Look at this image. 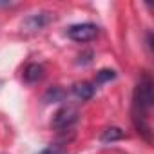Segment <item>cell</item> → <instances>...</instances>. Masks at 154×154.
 <instances>
[{
    "mask_svg": "<svg viewBox=\"0 0 154 154\" xmlns=\"http://www.w3.org/2000/svg\"><path fill=\"white\" fill-rule=\"evenodd\" d=\"M154 103V93H152V78L149 72H141L140 80L132 93V123L136 131L145 138V141L150 143L152 127H150V111Z\"/></svg>",
    "mask_w": 154,
    "mask_h": 154,
    "instance_id": "obj_1",
    "label": "cell"
},
{
    "mask_svg": "<svg viewBox=\"0 0 154 154\" xmlns=\"http://www.w3.org/2000/svg\"><path fill=\"white\" fill-rule=\"evenodd\" d=\"M76 122H78V111L72 105H63L54 112L51 125H53V129L62 132V131H69Z\"/></svg>",
    "mask_w": 154,
    "mask_h": 154,
    "instance_id": "obj_2",
    "label": "cell"
},
{
    "mask_svg": "<svg viewBox=\"0 0 154 154\" xmlns=\"http://www.w3.org/2000/svg\"><path fill=\"white\" fill-rule=\"evenodd\" d=\"M67 36L78 44L91 42L98 36V26L93 22H84V24H74L67 29Z\"/></svg>",
    "mask_w": 154,
    "mask_h": 154,
    "instance_id": "obj_3",
    "label": "cell"
},
{
    "mask_svg": "<svg viewBox=\"0 0 154 154\" xmlns=\"http://www.w3.org/2000/svg\"><path fill=\"white\" fill-rule=\"evenodd\" d=\"M94 93H96V85L91 84V82H78V84L72 85V94L82 102L91 100L94 96Z\"/></svg>",
    "mask_w": 154,
    "mask_h": 154,
    "instance_id": "obj_4",
    "label": "cell"
},
{
    "mask_svg": "<svg viewBox=\"0 0 154 154\" xmlns=\"http://www.w3.org/2000/svg\"><path fill=\"white\" fill-rule=\"evenodd\" d=\"M49 22H51L49 13H35V15H31V17L24 22V26H26L29 31H40V29H44Z\"/></svg>",
    "mask_w": 154,
    "mask_h": 154,
    "instance_id": "obj_5",
    "label": "cell"
},
{
    "mask_svg": "<svg viewBox=\"0 0 154 154\" xmlns=\"http://www.w3.org/2000/svg\"><path fill=\"white\" fill-rule=\"evenodd\" d=\"M42 78H44V65H40V63H29L24 69V80L27 84H35V82H38Z\"/></svg>",
    "mask_w": 154,
    "mask_h": 154,
    "instance_id": "obj_6",
    "label": "cell"
},
{
    "mask_svg": "<svg viewBox=\"0 0 154 154\" xmlns=\"http://www.w3.org/2000/svg\"><path fill=\"white\" fill-rule=\"evenodd\" d=\"M123 136H125V132H123L120 127H109V129H105V131L102 132L100 141H102V143H112V141L122 140Z\"/></svg>",
    "mask_w": 154,
    "mask_h": 154,
    "instance_id": "obj_7",
    "label": "cell"
},
{
    "mask_svg": "<svg viewBox=\"0 0 154 154\" xmlns=\"http://www.w3.org/2000/svg\"><path fill=\"white\" fill-rule=\"evenodd\" d=\"M114 78H116V72H114L112 69H102V71L96 74V82H94V85L111 82V80H114Z\"/></svg>",
    "mask_w": 154,
    "mask_h": 154,
    "instance_id": "obj_8",
    "label": "cell"
},
{
    "mask_svg": "<svg viewBox=\"0 0 154 154\" xmlns=\"http://www.w3.org/2000/svg\"><path fill=\"white\" fill-rule=\"evenodd\" d=\"M63 94H65V93H63L60 87H53V89H49V91L45 93L44 100H45V102H51V100H53V102H62V100H63Z\"/></svg>",
    "mask_w": 154,
    "mask_h": 154,
    "instance_id": "obj_9",
    "label": "cell"
},
{
    "mask_svg": "<svg viewBox=\"0 0 154 154\" xmlns=\"http://www.w3.org/2000/svg\"><path fill=\"white\" fill-rule=\"evenodd\" d=\"M40 154H65V150H63V147L49 145V147H45L44 150H40Z\"/></svg>",
    "mask_w": 154,
    "mask_h": 154,
    "instance_id": "obj_10",
    "label": "cell"
},
{
    "mask_svg": "<svg viewBox=\"0 0 154 154\" xmlns=\"http://www.w3.org/2000/svg\"><path fill=\"white\" fill-rule=\"evenodd\" d=\"M11 2H0V8H9Z\"/></svg>",
    "mask_w": 154,
    "mask_h": 154,
    "instance_id": "obj_11",
    "label": "cell"
}]
</instances>
